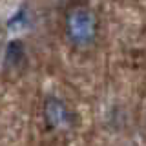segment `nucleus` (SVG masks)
Here are the masks:
<instances>
[{
    "instance_id": "obj_1",
    "label": "nucleus",
    "mask_w": 146,
    "mask_h": 146,
    "mask_svg": "<svg viewBox=\"0 0 146 146\" xmlns=\"http://www.w3.org/2000/svg\"><path fill=\"white\" fill-rule=\"evenodd\" d=\"M99 22L88 7H73L66 17V33L75 46H90L97 36Z\"/></svg>"
},
{
    "instance_id": "obj_2",
    "label": "nucleus",
    "mask_w": 146,
    "mask_h": 146,
    "mask_svg": "<svg viewBox=\"0 0 146 146\" xmlns=\"http://www.w3.org/2000/svg\"><path fill=\"white\" fill-rule=\"evenodd\" d=\"M44 117H46V124L49 128H66L71 122V113L68 106L64 104V100L57 97H49L46 100L44 106Z\"/></svg>"
},
{
    "instance_id": "obj_3",
    "label": "nucleus",
    "mask_w": 146,
    "mask_h": 146,
    "mask_svg": "<svg viewBox=\"0 0 146 146\" xmlns=\"http://www.w3.org/2000/svg\"><path fill=\"white\" fill-rule=\"evenodd\" d=\"M22 60H24V44L20 40H11L6 49V64L17 68Z\"/></svg>"
}]
</instances>
